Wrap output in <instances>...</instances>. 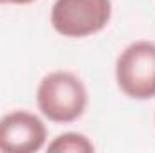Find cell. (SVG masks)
Instances as JSON below:
<instances>
[{
	"mask_svg": "<svg viewBox=\"0 0 155 153\" xmlns=\"http://www.w3.org/2000/svg\"><path fill=\"white\" fill-rule=\"evenodd\" d=\"M36 0H0V4H16V5H25V4H33Z\"/></svg>",
	"mask_w": 155,
	"mask_h": 153,
	"instance_id": "obj_6",
	"label": "cell"
},
{
	"mask_svg": "<svg viewBox=\"0 0 155 153\" xmlns=\"http://www.w3.org/2000/svg\"><path fill=\"white\" fill-rule=\"evenodd\" d=\"M47 128L38 115L15 110L0 117V151L35 153L45 146Z\"/></svg>",
	"mask_w": 155,
	"mask_h": 153,
	"instance_id": "obj_4",
	"label": "cell"
},
{
	"mask_svg": "<svg viewBox=\"0 0 155 153\" xmlns=\"http://www.w3.org/2000/svg\"><path fill=\"white\" fill-rule=\"evenodd\" d=\"M49 151H61V153H92L94 151V144L92 141L83 135V133H76V132H67V133H61L58 137H54L49 146H47Z\"/></svg>",
	"mask_w": 155,
	"mask_h": 153,
	"instance_id": "obj_5",
	"label": "cell"
},
{
	"mask_svg": "<svg viewBox=\"0 0 155 153\" xmlns=\"http://www.w3.org/2000/svg\"><path fill=\"white\" fill-rule=\"evenodd\" d=\"M38 110L52 122H74L85 114L88 92L81 77L69 70H54L41 77L36 90Z\"/></svg>",
	"mask_w": 155,
	"mask_h": 153,
	"instance_id": "obj_1",
	"label": "cell"
},
{
	"mask_svg": "<svg viewBox=\"0 0 155 153\" xmlns=\"http://www.w3.org/2000/svg\"><path fill=\"white\" fill-rule=\"evenodd\" d=\"M110 18V0H56L51 9L52 29L65 38L92 36L103 31Z\"/></svg>",
	"mask_w": 155,
	"mask_h": 153,
	"instance_id": "obj_2",
	"label": "cell"
},
{
	"mask_svg": "<svg viewBox=\"0 0 155 153\" xmlns=\"http://www.w3.org/2000/svg\"><path fill=\"white\" fill-rule=\"evenodd\" d=\"M116 81L132 99L155 97V43L139 40L130 43L116 61Z\"/></svg>",
	"mask_w": 155,
	"mask_h": 153,
	"instance_id": "obj_3",
	"label": "cell"
}]
</instances>
